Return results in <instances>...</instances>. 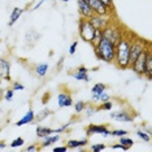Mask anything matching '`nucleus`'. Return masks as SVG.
Returning a JSON list of instances; mask_svg holds the SVG:
<instances>
[{
	"mask_svg": "<svg viewBox=\"0 0 152 152\" xmlns=\"http://www.w3.org/2000/svg\"><path fill=\"white\" fill-rule=\"evenodd\" d=\"M133 31L125 29L122 37L120 38V40L116 43V50H115V60L113 64L117 66L120 70H126L129 69V52H130V44L131 40L134 38Z\"/></svg>",
	"mask_w": 152,
	"mask_h": 152,
	"instance_id": "f257e3e1",
	"label": "nucleus"
},
{
	"mask_svg": "<svg viewBox=\"0 0 152 152\" xmlns=\"http://www.w3.org/2000/svg\"><path fill=\"white\" fill-rule=\"evenodd\" d=\"M92 50H94V53L98 60H102L108 64H113L115 50H116L115 43H112L107 38H102V40L96 46H92Z\"/></svg>",
	"mask_w": 152,
	"mask_h": 152,
	"instance_id": "f03ea898",
	"label": "nucleus"
},
{
	"mask_svg": "<svg viewBox=\"0 0 152 152\" xmlns=\"http://www.w3.org/2000/svg\"><path fill=\"white\" fill-rule=\"evenodd\" d=\"M124 31H125V27L113 18L104 29H103V38H107L108 40H110L112 43H117L120 40V38L122 37Z\"/></svg>",
	"mask_w": 152,
	"mask_h": 152,
	"instance_id": "7ed1b4c3",
	"label": "nucleus"
},
{
	"mask_svg": "<svg viewBox=\"0 0 152 152\" xmlns=\"http://www.w3.org/2000/svg\"><path fill=\"white\" fill-rule=\"evenodd\" d=\"M151 46V42L150 40H146L143 38L138 37V35H134L133 40H131V44H130V52H129V66L134 61L137 60V57L146 50V47Z\"/></svg>",
	"mask_w": 152,
	"mask_h": 152,
	"instance_id": "20e7f679",
	"label": "nucleus"
},
{
	"mask_svg": "<svg viewBox=\"0 0 152 152\" xmlns=\"http://www.w3.org/2000/svg\"><path fill=\"white\" fill-rule=\"evenodd\" d=\"M95 33V27L92 26V23L90 22V20L87 18H79L78 21V34L83 42L86 43H91L92 42V37Z\"/></svg>",
	"mask_w": 152,
	"mask_h": 152,
	"instance_id": "39448f33",
	"label": "nucleus"
},
{
	"mask_svg": "<svg viewBox=\"0 0 152 152\" xmlns=\"http://www.w3.org/2000/svg\"><path fill=\"white\" fill-rule=\"evenodd\" d=\"M152 50L151 46L146 47V50L142 52L139 56L137 57V60L134 61L133 64L129 66V69H131V70L134 72L135 74H138L139 77H143L144 73H146V63H147V56H148V52Z\"/></svg>",
	"mask_w": 152,
	"mask_h": 152,
	"instance_id": "423d86ee",
	"label": "nucleus"
},
{
	"mask_svg": "<svg viewBox=\"0 0 152 152\" xmlns=\"http://www.w3.org/2000/svg\"><path fill=\"white\" fill-rule=\"evenodd\" d=\"M86 137L90 138L91 135H95V134H99V135L103 137H110V130L108 125H96V124H90V125L86 126L85 129Z\"/></svg>",
	"mask_w": 152,
	"mask_h": 152,
	"instance_id": "0eeeda50",
	"label": "nucleus"
},
{
	"mask_svg": "<svg viewBox=\"0 0 152 152\" xmlns=\"http://www.w3.org/2000/svg\"><path fill=\"white\" fill-rule=\"evenodd\" d=\"M110 118L116 120L117 122H133L134 118L137 117V113H133L130 110H126V109H121V110H117V112H110Z\"/></svg>",
	"mask_w": 152,
	"mask_h": 152,
	"instance_id": "6e6552de",
	"label": "nucleus"
},
{
	"mask_svg": "<svg viewBox=\"0 0 152 152\" xmlns=\"http://www.w3.org/2000/svg\"><path fill=\"white\" fill-rule=\"evenodd\" d=\"M87 4L90 5V8L92 9L94 15H99V16H112V13L107 7L103 4L100 0H86Z\"/></svg>",
	"mask_w": 152,
	"mask_h": 152,
	"instance_id": "1a4fd4ad",
	"label": "nucleus"
},
{
	"mask_svg": "<svg viewBox=\"0 0 152 152\" xmlns=\"http://www.w3.org/2000/svg\"><path fill=\"white\" fill-rule=\"evenodd\" d=\"M90 22L92 23V26L95 29H104V27L108 25V23L112 21V16H99V15H92L90 17Z\"/></svg>",
	"mask_w": 152,
	"mask_h": 152,
	"instance_id": "9d476101",
	"label": "nucleus"
},
{
	"mask_svg": "<svg viewBox=\"0 0 152 152\" xmlns=\"http://www.w3.org/2000/svg\"><path fill=\"white\" fill-rule=\"evenodd\" d=\"M0 79H1V81H7V82L12 81L11 63H9V60H7L5 57L0 58Z\"/></svg>",
	"mask_w": 152,
	"mask_h": 152,
	"instance_id": "9b49d317",
	"label": "nucleus"
},
{
	"mask_svg": "<svg viewBox=\"0 0 152 152\" xmlns=\"http://www.w3.org/2000/svg\"><path fill=\"white\" fill-rule=\"evenodd\" d=\"M57 105L58 108H68V107L73 105V98H72V92L69 90L61 91L57 95Z\"/></svg>",
	"mask_w": 152,
	"mask_h": 152,
	"instance_id": "f8f14e48",
	"label": "nucleus"
},
{
	"mask_svg": "<svg viewBox=\"0 0 152 152\" xmlns=\"http://www.w3.org/2000/svg\"><path fill=\"white\" fill-rule=\"evenodd\" d=\"M77 4H78V13L82 18L88 20L90 17L94 15V12H92V9L90 8V5L87 4L86 0H77Z\"/></svg>",
	"mask_w": 152,
	"mask_h": 152,
	"instance_id": "ddd939ff",
	"label": "nucleus"
},
{
	"mask_svg": "<svg viewBox=\"0 0 152 152\" xmlns=\"http://www.w3.org/2000/svg\"><path fill=\"white\" fill-rule=\"evenodd\" d=\"M88 144V138L86 137L83 139H69L66 142L68 150H75V148H82Z\"/></svg>",
	"mask_w": 152,
	"mask_h": 152,
	"instance_id": "4468645a",
	"label": "nucleus"
},
{
	"mask_svg": "<svg viewBox=\"0 0 152 152\" xmlns=\"http://www.w3.org/2000/svg\"><path fill=\"white\" fill-rule=\"evenodd\" d=\"M34 121H35V112L30 108L25 113V116L16 122V126H23V125H27V124H33Z\"/></svg>",
	"mask_w": 152,
	"mask_h": 152,
	"instance_id": "2eb2a0df",
	"label": "nucleus"
},
{
	"mask_svg": "<svg viewBox=\"0 0 152 152\" xmlns=\"http://www.w3.org/2000/svg\"><path fill=\"white\" fill-rule=\"evenodd\" d=\"M33 70H34V74H35L37 77L43 78V77H46L48 70H50V65H48L47 63H39L33 68Z\"/></svg>",
	"mask_w": 152,
	"mask_h": 152,
	"instance_id": "dca6fc26",
	"label": "nucleus"
},
{
	"mask_svg": "<svg viewBox=\"0 0 152 152\" xmlns=\"http://www.w3.org/2000/svg\"><path fill=\"white\" fill-rule=\"evenodd\" d=\"M60 140V134H51V135L46 137L42 142V144H40V150H43V148H47L50 146H52L53 143H56V142Z\"/></svg>",
	"mask_w": 152,
	"mask_h": 152,
	"instance_id": "f3484780",
	"label": "nucleus"
},
{
	"mask_svg": "<svg viewBox=\"0 0 152 152\" xmlns=\"http://www.w3.org/2000/svg\"><path fill=\"white\" fill-rule=\"evenodd\" d=\"M25 12V9L23 8H13V11H12V13H11V17H9V21H8V26L9 27H12L15 23L18 21V18L21 17V15Z\"/></svg>",
	"mask_w": 152,
	"mask_h": 152,
	"instance_id": "a211bd4d",
	"label": "nucleus"
},
{
	"mask_svg": "<svg viewBox=\"0 0 152 152\" xmlns=\"http://www.w3.org/2000/svg\"><path fill=\"white\" fill-rule=\"evenodd\" d=\"M35 133H37V137L39 138V139H44L46 137L51 135V134H53V129H51V127H46V126H40L38 125L37 129H35Z\"/></svg>",
	"mask_w": 152,
	"mask_h": 152,
	"instance_id": "6ab92c4d",
	"label": "nucleus"
},
{
	"mask_svg": "<svg viewBox=\"0 0 152 152\" xmlns=\"http://www.w3.org/2000/svg\"><path fill=\"white\" fill-rule=\"evenodd\" d=\"M143 77L147 78V81H152V50L148 52L147 63H146V73Z\"/></svg>",
	"mask_w": 152,
	"mask_h": 152,
	"instance_id": "aec40b11",
	"label": "nucleus"
},
{
	"mask_svg": "<svg viewBox=\"0 0 152 152\" xmlns=\"http://www.w3.org/2000/svg\"><path fill=\"white\" fill-rule=\"evenodd\" d=\"M69 75H72L74 79H77V81H83V82H90V77H88V73H82V72L79 70H73V72H68Z\"/></svg>",
	"mask_w": 152,
	"mask_h": 152,
	"instance_id": "412c9836",
	"label": "nucleus"
},
{
	"mask_svg": "<svg viewBox=\"0 0 152 152\" xmlns=\"http://www.w3.org/2000/svg\"><path fill=\"white\" fill-rule=\"evenodd\" d=\"M51 115H53V110H51L48 108H44V109L40 110L39 113H37V115H35V121H38V122H42V121H44L47 117H50Z\"/></svg>",
	"mask_w": 152,
	"mask_h": 152,
	"instance_id": "4be33fe9",
	"label": "nucleus"
},
{
	"mask_svg": "<svg viewBox=\"0 0 152 152\" xmlns=\"http://www.w3.org/2000/svg\"><path fill=\"white\" fill-rule=\"evenodd\" d=\"M107 88H108V85L102 83V82H98V83H95L94 86H92L91 94H95V95H99L100 96V94H102L103 91H105Z\"/></svg>",
	"mask_w": 152,
	"mask_h": 152,
	"instance_id": "5701e85b",
	"label": "nucleus"
},
{
	"mask_svg": "<svg viewBox=\"0 0 152 152\" xmlns=\"http://www.w3.org/2000/svg\"><path fill=\"white\" fill-rule=\"evenodd\" d=\"M87 108V103L83 102V100H79V102H75L74 104V112L77 115H81L82 112H85V109Z\"/></svg>",
	"mask_w": 152,
	"mask_h": 152,
	"instance_id": "b1692460",
	"label": "nucleus"
},
{
	"mask_svg": "<svg viewBox=\"0 0 152 152\" xmlns=\"http://www.w3.org/2000/svg\"><path fill=\"white\" fill-rule=\"evenodd\" d=\"M120 144H122L124 147H126L127 150H130V148L134 146V140L131 139V138H129L127 135H125V137H120Z\"/></svg>",
	"mask_w": 152,
	"mask_h": 152,
	"instance_id": "393cba45",
	"label": "nucleus"
},
{
	"mask_svg": "<svg viewBox=\"0 0 152 152\" xmlns=\"http://www.w3.org/2000/svg\"><path fill=\"white\" fill-rule=\"evenodd\" d=\"M103 38V30L102 29H95V33H94V37H92V42L90 43L91 46H96Z\"/></svg>",
	"mask_w": 152,
	"mask_h": 152,
	"instance_id": "a878e982",
	"label": "nucleus"
},
{
	"mask_svg": "<svg viewBox=\"0 0 152 152\" xmlns=\"http://www.w3.org/2000/svg\"><path fill=\"white\" fill-rule=\"evenodd\" d=\"M129 134V131L125 130V129H115V130H110V137H116V138H120V137H125Z\"/></svg>",
	"mask_w": 152,
	"mask_h": 152,
	"instance_id": "bb28decb",
	"label": "nucleus"
},
{
	"mask_svg": "<svg viewBox=\"0 0 152 152\" xmlns=\"http://www.w3.org/2000/svg\"><path fill=\"white\" fill-rule=\"evenodd\" d=\"M113 108V103L110 100H107V102H103L99 107H96L98 110H110Z\"/></svg>",
	"mask_w": 152,
	"mask_h": 152,
	"instance_id": "cd10ccee",
	"label": "nucleus"
},
{
	"mask_svg": "<svg viewBox=\"0 0 152 152\" xmlns=\"http://www.w3.org/2000/svg\"><path fill=\"white\" fill-rule=\"evenodd\" d=\"M137 135H138L139 139H142L143 142H146V143H150V142H151V135H148L144 130H138L137 131Z\"/></svg>",
	"mask_w": 152,
	"mask_h": 152,
	"instance_id": "c85d7f7f",
	"label": "nucleus"
},
{
	"mask_svg": "<svg viewBox=\"0 0 152 152\" xmlns=\"http://www.w3.org/2000/svg\"><path fill=\"white\" fill-rule=\"evenodd\" d=\"M105 148H107V146L104 143H95V144H91L90 150L92 152H102V151H104Z\"/></svg>",
	"mask_w": 152,
	"mask_h": 152,
	"instance_id": "c756f323",
	"label": "nucleus"
},
{
	"mask_svg": "<svg viewBox=\"0 0 152 152\" xmlns=\"http://www.w3.org/2000/svg\"><path fill=\"white\" fill-rule=\"evenodd\" d=\"M23 143H25V139H23V138H21V137H18V138H16V139H13V140H12L11 147H12V148L22 147V146H23Z\"/></svg>",
	"mask_w": 152,
	"mask_h": 152,
	"instance_id": "7c9ffc66",
	"label": "nucleus"
},
{
	"mask_svg": "<svg viewBox=\"0 0 152 152\" xmlns=\"http://www.w3.org/2000/svg\"><path fill=\"white\" fill-rule=\"evenodd\" d=\"M13 95H15V91H13L12 88L4 90V96H3V99L7 100V102H11V100L13 99Z\"/></svg>",
	"mask_w": 152,
	"mask_h": 152,
	"instance_id": "2f4dec72",
	"label": "nucleus"
},
{
	"mask_svg": "<svg viewBox=\"0 0 152 152\" xmlns=\"http://www.w3.org/2000/svg\"><path fill=\"white\" fill-rule=\"evenodd\" d=\"M100 1H102L103 4H104V5L107 7V8L109 9L112 15L115 13V4H113V0H100Z\"/></svg>",
	"mask_w": 152,
	"mask_h": 152,
	"instance_id": "473e14b6",
	"label": "nucleus"
},
{
	"mask_svg": "<svg viewBox=\"0 0 152 152\" xmlns=\"http://www.w3.org/2000/svg\"><path fill=\"white\" fill-rule=\"evenodd\" d=\"M72 124H73V122H72V121H69L68 124H65V125L60 126V127H58V129H53V134H61V133H64V131L66 130L68 127L72 125Z\"/></svg>",
	"mask_w": 152,
	"mask_h": 152,
	"instance_id": "72a5a7b5",
	"label": "nucleus"
},
{
	"mask_svg": "<svg viewBox=\"0 0 152 152\" xmlns=\"http://www.w3.org/2000/svg\"><path fill=\"white\" fill-rule=\"evenodd\" d=\"M12 90L13 91H23V90H25V86L22 83H20L18 81H15L12 83Z\"/></svg>",
	"mask_w": 152,
	"mask_h": 152,
	"instance_id": "f704fd0d",
	"label": "nucleus"
},
{
	"mask_svg": "<svg viewBox=\"0 0 152 152\" xmlns=\"http://www.w3.org/2000/svg\"><path fill=\"white\" fill-rule=\"evenodd\" d=\"M77 47H78V42H77V40H74V42L70 44L69 50H68L69 55H74V53H75V51H77Z\"/></svg>",
	"mask_w": 152,
	"mask_h": 152,
	"instance_id": "c9c22d12",
	"label": "nucleus"
},
{
	"mask_svg": "<svg viewBox=\"0 0 152 152\" xmlns=\"http://www.w3.org/2000/svg\"><path fill=\"white\" fill-rule=\"evenodd\" d=\"M99 100H100V103L107 102V100H110V96H109V94L107 91H103L102 94H100V96H99Z\"/></svg>",
	"mask_w": 152,
	"mask_h": 152,
	"instance_id": "e433bc0d",
	"label": "nucleus"
},
{
	"mask_svg": "<svg viewBox=\"0 0 152 152\" xmlns=\"http://www.w3.org/2000/svg\"><path fill=\"white\" fill-rule=\"evenodd\" d=\"M86 110V109H85ZM95 112H98V109H96V107H94V104L91 105V108H88L87 110H86V117H90V116H92Z\"/></svg>",
	"mask_w": 152,
	"mask_h": 152,
	"instance_id": "4c0bfd02",
	"label": "nucleus"
},
{
	"mask_svg": "<svg viewBox=\"0 0 152 152\" xmlns=\"http://www.w3.org/2000/svg\"><path fill=\"white\" fill-rule=\"evenodd\" d=\"M110 148H112V150H122V151H129V150H127L126 147H124L122 144H120V143L112 144V146H110Z\"/></svg>",
	"mask_w": 152,
	"mask_h": 152,
	"instance_id": "58836bf2",
	"label": "nucleus"
},
{
	"mask_svg": "<svg viewBox=\"0 0 152 152\" xmlns=\"http://www.w3.org/2000/svg\"><path fill=\"white\" fill-rule=\"evenodd\" d=\"M40 150V147L38 146V144H30V146H27L26 148H25V151H39Z\"/></svg>",
	"mask_w": 152,
	"mask_h": 152,
	"instance_id": "ea45409f",
	"label": "nucleus"
},
{
	"mask_svg": "<svg viewBox=\"0 0 152 152\" xmlns=\"http://www.w3.org/2000/svg\"><path fill=\"white\" fill-rule=\"evenodd\" d=\"M52 151H53V152H66V151H68V147H66V146H60V147H55Z\"/></svg>",
	"mask_w": 152,
	"mask_h": 152,
	"instance_id": "a19ab883",
	"label": "nucleus"
},
{
	"mask_svg": "<svg viewBox=\"0 0 152 152\" xmlns=\"http://www.w3.org/2000/svg\"><path fill=\"white\" fill-rule=\"evenodd\" d=\"M64 60H65V57L64 56H61L60 57V60L57 61V65H56V68H57V70H60L61 68H63V64H64Z\"/></svg>",
	"mask_w": 152,
	"mask_h": 152,
	"instance_id": "79ce46f5",
	"label": "nucleus"
},
{
	"mask_svg": "<svg viewBox=\"0 0 152 152\" xmlns=\"http://www.w3.org/2000/svg\"><path fill=\"white\" fill-rule=\"evenodd\" d=\"M44 1H46V0H40V1H38V3H37V4H35V5H34V7H33V8H31V11H35V9H38V8H39V7H42Z\"/></svg>",
	"mask_w": 152,
	"mask_h": 152,
	"instance_id": "37998d69",
	"label": "nucleus"
},
{
	"mask_svg": "<svg viewBox=\"0 0 152 152\" xmlns=\"http://www.w3.org/2000/svg\"><path fill=\"white\" fill-rule=\"evenodd\" d=\"M3 96H4V88L0 87V100L3 99Z\"/></svg>",
	"mask_w": 152,
	"mask_h": 152,
	"instance_id": "c03bdc74",
	"label": "nucleus"
},
{
	"mask_svg": "<svg viewBox=\"0 0 152 152\" xmlns=\"http://www.w3.org/2000/svg\"><path fill=\"white\" fill-rule=\"evenodd\" d=\"M5 147H7L5 142H0V148H5Z\"/></svg>",
	"mask_w": 152,
	"mask_h": 152,
	"instance_id": "a18cd8bd",
	"label": "nucleus"
},
{
	"mask_svg": "<svg viewBox=\"0 0 152 152\" xmlns=\"http://www.w3.org/2000/svg\"><path fill=\"white\" fill-rule=\"evenodd\" d=\"M61 1H64V3H68V1H69V0H61Z\"/></svg>",
	"mask_w": 152,
	"mask_h": 152,
	"instance_id": "49530a36",
	"label": "nucleus"
},
{
	"mask_svg": "<svg viewBox=\"0 0 152 152\" xmlns=\"http://www.w3.org/2000/svg\"><path fill=\"white\" fill-rule=\"evenodd\" d=\"M0 85H1V79H0Z\"/></svg>",
	"mask_w": 152,
	"mask_h": 152,
	"instance_id": "de8ad7c7",
	"label": "nucleus"
}]
</instances>
